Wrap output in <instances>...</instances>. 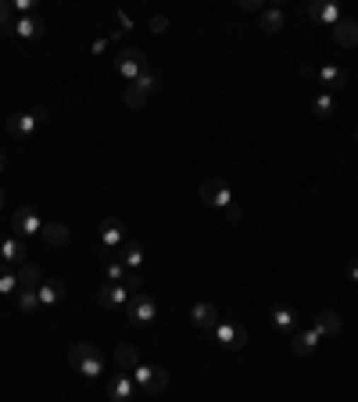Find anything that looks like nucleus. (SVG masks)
<instances>
[{"label": "nucleus", "mask_w": 358, "mask_h": 402, "mask_svg": "<svg viewBox=\"0 0 358 402\" xmlns=\"http://www.w3.org/2000/svg\"><path fill=\"white\" fill-rule=\"evenodd\" d=\"M165 29H168V18L165 15H154L151 18V33H165Z\"/></svg>", "instance_id": "f704fd0d"}, {"label": "nucleus", "mask_w": 358, "mask_h": 402, "mask_svg": "<svg viewBox=\"0 0 358 402\" xmlns=\"http://www.w3.org/2000/svg\"><path fill=\"white\" fill-rule=\"evenodd\" d=\"M36 295H40V306H57L65 298V280H43L40 287H36Z\"/></svg>", "instance_id": "f3484780"}, {"label": "nucleus", "mask_w": 358, "mask_h": 402, "mask_svg": "<svg viewBox=\"0 0 358 402\" xmlns=\"http://www.w3.org/2000/svg\"><path fill=\"white\" fill-rule=\"evenodd\" d=\"M126 316H129V323H137V327H147V323H154V316H158V306L151 302V295H147V291H140V295H133V298H129V306H126Z\"/></svg>", "instance_id": "0eeeda50"}, {"label": "nucleus", "mask_w": 358, "mask_h": 402, "mask_svg": "<svg viewBox=\"0 0 358 402\" xmlns=\"http://www.w3.org/2000/svg\"><path fill=\"white\" fill-rule=\"evenodd\" d=\"M347 277L358 284V259H351V266H347Z\"/></svg>", "instance_id": "4c0bfd02"}, {"label": "nucleus", "mask_w": 358, "mask_h": 402, "mask_svg": "<svg viewBox=\"0 0 358 402\" xmlns=\"http://www.w3.org/2000/svg\"><path fill=\"white\" fill-rule=\"evenodd\" d=\"M0 245H4V238H0Z\"/></svg>", "instance_id": "79ce46f5"}, {"label": "nucleus", "mask_w": 358, "mask_h": 402, "mask_svg": "<svg viewBox=\"0 0 358 402\" xmlns=\"http://www.w3.org/2000/svg\"><path fill=\"white\" fill-rule=\"evenodd\" d=\"M316 79H319V86H323L326 94L347 86V72H344L340 65H323V69H316Z\"/></svg>", "instance_id": "ddd939ff"}, {"label": "nucleus", "mask_w": 358, "mask_h": 402, "mask_svg": "<svg viewBox=\"0 0 358 402\" xmlns=\"http://www.w3.org/2000/svg\"><path fill=\"white\" fill-rule=\"evenodd\" d=\"M333 40H337L340 47H354V43H358V22H354V18H340V22L333 26Z\"/></svg>", "instance_id": "412c9836"}, {"label": "nucleus", "mask_w": 358, "mask_h": 402, "mask_svg": "<svg viewBox=\"0 0 358 402\" xmlns=\"http://www.w3.org/2000/svg\"><path fill=\"white\" fill-rule=\"evenodd\" d=\"M11 291H18V277L8 266H0V295H11Z\"/></svg>", "instance_id": "c756f323"}, {"label": "nucleus", "mask_w": 358, "mask_h": 402, "mask_svg": "<svg viewBox=\"0 0 358 402\" xmlns=\"http://www.w3.org/2000/svg\"><path fill=\"white\" fill-rule=\"evenodd\" d=\"M129 298H133V295H129L126 284H111V280H108L104 287H97V302H100L104 309H126Z\"/></svg>", "instance_id": "6e6552de"}, {"label": "nucleus", "mask_w": 358, "mask_h": 402, "mask_svg": "<svg viewBox=\"0 0 358 402\" xmlns=\"http://www.w3.org/2000/svg\"><path fill=\"white\" fill-rule=\"evenodd\" d=\"M340 327H344V323H340V316H337L333 309H323V313L316 316V330H319V337H323V334L333 337V334H340Z\"/></svg>", "instance_id": "a878e982"}, {"label": "nucleus", "mask_w": 358, "mask_h": 402, "mask_svg": "<svg viewBox=\"0 0 358 402\" xmlns=\"http://www.w3.org/2000/svg\"><path fill=\"white\" fill-rule=\"evenodd\" d=\"M115 252H118V262L129 266V269H140V266H144V248H140L137 241H126L122 248H115Z\"/></svg>", "instance_id": "b1692460"}, {"label": "nucleus", "mask_w": 358, "mask_h": 402, "mask_svg": "<svg viewBox=\"0 0 358 402\" xmlns=\"http://www.w3.org/2000/svg\"><path fill=\"white\" fill-rule=\"evenodd\" d=\"M316 345H319V330H316V327H312V330H301V327H297V330L290 334V349H294V356H312Z\"/></svg>", "instance_id": "2eb2a0df"}, {"label": "nucleus", "mask_w": 358, "mask_h": 402, "mask_svg": "<svg viewBox=\"0 0 358 402\" xmlns=\"http://www.w3.org/2000/svg\"><path fill=\"white\" fill-rule=\"evenodd\" d=\"M222 216H226L229 223H241V219H244V208H241V205H236V201H233L229 208H222Z\"/></svg>", "instance_id": "72a5a7b5"}, {"label": "nucleus", "mask_w": 358, "mask_h": 402, "mask_svg": "<svg viewBox=\"0 0 358 402\" xmlns=\"http://www.w3.org/2000/svg\"><path fill=\"white\" fill-rule=\"evenodd\" d=\"M115 363H118V370H122V374H133L137 367H140V352H137V345H118V349H115Z\"/></svg>", "instance_id": "6ab92c4d"}, {"label": "nucleus", "mask_w": 358, "mask_h": 402, "mask_svg": "<svg viewBox=\"0 0 358 402\" xmlns=\"http://www.w3.org/2000/svg\"><path fill=\"white\" fill-rule=\"evenodd\" d=\"M0 172H8V158H4V151H0Z\"/></svg>", "instance_id": "ea45409f"}, {"label": "nucleus", "mask_w": 358, "mask_h": 402, "mask_svg": "<svg viewBox=\"0 0 358 402\" xmlns=\"http://www.w3.org/2000/svg\"><path fill=\"white\" fill-rule=\"evenodd\" d=\"M115 72L122 76V79H137L140 72H147V62H144V54L137 50V47H126V50H118L115 54Z\"/></svg>", "instance_id": "39448f33"}, {"label": "nucleus", "mask_w": 358, "mask_h": 402, "mask_svg": "<svg viewBox=\"0 0 358 402\" xmlns=\"http://www.w3.org/2000/svg\"><path fill=\"white\" fill-rule=\"evenodd\" d=\"M272 327L279 330V334H294L297 330V313L294 309H287V306H279V309H272Z\"/></svg>", "instance_id": "5701e85b"}, {"label": "nucleus", "mask_w": 358, "mask_h": 402, "mask_svg": "<svg viewBox=\"0 0 358 402\" xmlns=\"http://www.w3.org/2000/svg\"><path fill=\"white\" fill-rule=\"evenodd\" d=\"M133 381H137V388L147 391V395H158V391L168 388V374H165V367H147V363H140V367L133 370Z\"/></svg>", "instance_id": "20e7f679"}, {"label": "nucleus", "mask_w": 358, "mask_h": 402, "mask_svg": "<svg viewBox=\"0 0 358 402\" xmlns=\"http://www.w3.org/2000/svg\"><path fill=\"white\" fill-rule=\"evenodd\" d=\"M100 245H104L108 252L126 245V223L118 219V216H108V219L100 223Z\"/></svg>", "instance_id": "9b49d317"}, {"label": "nucleus", "mask_w": 358, "mask_h": 402, "mask_svg": "<svg viewBox=\"0 0 358 402\" xmlns=\"http://www.w3.org/2000/svg\"><path fill=\"white\" fill-rule=\"evenodd\" d=\"M15 8H18L22 15H29V11H33V0H18V4H15Z\"/></svg>", "instance_id": "58836bf2"}, {"label": "nucleus", "mask_w": 358, "mask_h": 402, "mask_svg": "<svg viewBox=\"0 0 358 402\" xmlns=\"http://www.w3.org/2000/svg\"><path fill=\"white\" fill-rule=\"evenodd\" d=\"M354 140H358V133H354Z\"/></svg>", "instance_id": "37998d69"}, {"label": "nucleus", "mask_w": 358, "mask_h": 402, "mask_svg": "<svg viewBox=\"0 0 358 402\" xmlns=\"http://www.w3.org/2000/svg\"><path fill=\"white\" fill-rule=\"evenodd\" d=\"M212 334H215V341L222 345V349H244L248 345V327L233 323V320H219V327Z\"/></svg>", "instance_id": "423d86ee"}, {"label": "nucleus", "mask_w": 358, "mask_h": 402, "mask_svg": "<svg viewBox=\"0 0 358 402\" xmlns=\"http://www.w3.org/2000/svg\"><path fill=\"white\" fill-rule=\"evenodd\" d=\"M0 212H4V191H0Z\"/></svg>", "instance_id": "a19ab883"}, {"label": "nucleus", "mask_w": 358, "mask_h": 402, "mask_svg": "<svg viewBox=\"0 0 358 402\" xmlns=\"http://www.w3.org/2000/svg\"><path fill=\"white\" fill-rule=\"evenodd\" d=\"M241 8H244V11H258L262 4H258V0H241Z\"/></svg>", "instance_id": "e433bc0d"}, {"label": "nucleus", "mask_w": 358, "mask_h": 402, "mask_svg": "<svg viewBox=\"0 0 358 402\" xmlns=\"http://www.w3.org/2000/svg\"><path fill=\"white\" fill-rule=\"evenodd\" d=\"M11 33H18L22 40H40V36H43V22H40L36 15H22V18L11 26Z\"/></svg>", "instance_id": "aec40b11"}, {"label": "nucleus", "mask_w": 358, "mask_h": 402, "mask_svg": "<svg viewBox=\"0 0 358 402\" xmlns=\"http://www.w3.org/2000/svg\"><path fill=\"white\" fill-rule=\"evenodd\" d=\"M47 119V108H36V111H18V115H8V133L25 140L36 133V126Z\"/></svg>", "instance_id": "7ed1b4c3"}, {"label": "nucleus", "mask_w": 358, "mask_h": 402, "mask_svg": "<svg viewBox=\"0 0 358 402\" xmlns=\"http://www.w3.org/2000/svg\"><path fill=\"white\" fill-rule=\"evenodd\" d=\"M118 26H122V33H129L133 29V18L129 15H118Z\"/></svg>", "instance_id": "c9c22d12"}, {"label": "nucleus", "mask_w": 358, "mask_h": 402, "mask_svg": "<svg viewBox=\"0 0 358 402\" xmlns=\"http://www.w3.org/2000/svg\"><path fill=\"white\" fill-rule=\"evenodd\" d=\"M154 86H158L154 72H140V76H137V79H133V83L122 90V104H126V108H133V111H137V108H144Z\"/></svg>", "instance_id": "f03ea898"}, {"label": "nucleus", "mask_w": 358, "mask_h": 402, "mask_svg": "<svg viewBox=\"0 0 358 402\" xmlns=\"http://www.w3.org/2000/svg\"><path fill=\"white\" fill-rule=\"evenodd\" d=\"M201 201L215 205V208H229L233 205V191L226 180H204L201 184Z\"/></svg>", "instance_id": "1a4fd4ad"}, {"label": "nucleus", "mask_w": 358, "mask_h": 402, "mask_svg": "<svg viewBox=\"0 0 358 402\" xmlns=\"http://www.w3.org/2000/svg\"><path fill=\"white\" fill-rule=\"evenodd\" d=\"M15 277H18V291H36V287L43 284V273H40L36 262H22Z\"/></svg>", "instance_id": "a211bd4d"}, {"label": "nucleus", "mask_w": 358, "mask_h": 402, "mask_svg": "<svg viewBox=\"0 0 358 402\" xmlns=\"http://www.w3.org/2000/svg\"><path fill=\"white\" fill-rule=\"evenodd\" d=\"M11 230L18 238H29V234H43V219L33 212V208H15L11 212Z\"/></svg>", "instance_id": "9d476101"}, {"label": "nucleus", "mask_w": 358, "mask_h": 402, "mask_svg": "<svg viewBox=\"0 0 358 402\" xmlns=\"http://www.w3.org/2000/svg\"><path fill=\"white\" fill-rule=\"evenodd\" d=\"M11 26H15V4L0 0V33H11Z\"/></svg>", "instance_id": "cd10ccee"}, {"label": "nucleus", "mask_w": 358, "mask_h": 402, "mask_svg": "<svg viewBox=\"0 0 358 402\" xmlns=\"http://www.w3.org/2000/svg\"><path fill=\"white\" fill-rule=\"evenodd\" d=\"M18 309L22 313H36L40 309V295L36 291H18Z\"/></svg>", "instance_id": "7c9ffc66"}, {"label": "nucleus", "mask_w": 358, "mask_h": 402, "mask_svg": "<svg viewBox=\"0 0 358 402\" xmlns=\"http://www.w3.org/2000/svg\"><path fill=\"white\" fill-rule=\"evenodd\" d=\"M108 280H111V284H122V280H126V266L118 262V259L108 262Z\"/></svg>", "instance_id": "2f4dec72"}, {"label": "nucleus", "mask_w": 358, "mask_h": 402, "mask_svg": "<svg viewBox=\"0 0 358 402\" xmlns=\"http://www.w3.org/2000/svg\"><path fill=\"white\" fill-rule=\"evenodd\" d=\"M133 391H137L133 374H118V377H111V381H108V398H111V402H129V398H133Z\"/></svg>", "instance_id": "4468645a"}, {"label": "nucleus", "mask_w": 358, "mask_h": 402, "mask_svg": "<svg viewBox=\"0 0 358 402\" xmlns=\"http://www.w3.org/2000/svg\"><path fill=\"white\" fill-rule=\"evenodd\" d=\"M0 255H4L8 262H25L29 259V252H25V241L22 238H4V245H0Z\"/></svg>", "instance_id": "393cba45"}, {"label": "nucleus", "mask_w": 358, "mask_h": 402, "mask_svg": "<svg viewBox=\"0 0 358 402\" xmlns=\"http://www.w3.org/2000/svg\"><path fill=\"white\" fill-rule=\"evenodd\" d=\"M122 284L129 287V295H140V291H144V277H140L137 269H133V273H126V280H122Z\"/></svg>", "instance_id": "473e14b6"}, {"label": "nucleus", "mask_w": 358, "mask_h": 402, "mask_svg": "<svg viewBox=\"0 0 358 402\" xmlns=\"http://www.w3.org/2000/svg\"><path fill=\"white\" fill-rule=\"evenodd\" d=\"M190 320H194L197 330H208V334H212L222 316H219V306H215V302H197V306L190 309Z\"/></svg>", "instance_id": "f8f14e48"}, {"label": "nucleus", "mask_w": 358, "mask_h": 402, "mask_svg": "<svg viewBox=\"0 0 358 402\" xmlns=\"http://www.w3.org/2000/svg\"><path fill=\"white\" fill-rule=\"evenodd\" d=\"M308 18L312 22H323V26H337L340 22V8L337 4H326V0H312V4H308Z\"/></svg>", "instance_id": "dca6fc26"}, {"label": "nucleus", "mask_w": 358, "mask_h": 402, "mask_svg": "<svg viewBox=\"0 0 358 402\" xmlns=\"http://www.w3.org/2000/svg\"><path fill=\"white\" fill-rule=\"evenodd\" d=\"M312 108H316V115H323V119H326V115H333V111H337V101H333V94H326V90H323V94L316 97V104H312Z\"/></svg>", "instance_id": "c85d7f7f"}, {"label": "nucleus", "mask_w": 358, "mask_h": 402, "mask_svg": "<svg viewBox=\"0 0 358 402\" xmlns=\"http://www.w3.org/2000/svg\"><path fill=\"white\" fill-rule=\"evenodd\" d=\"M69 238H72V230L65 223H43V241L47 245L62 248V245H69Z\"/></svg>", "instance_id": "4be33fe9"}, {"label": "nucleus", "mask_w": 358, "mask_h": 402, "mask_svg": "<svg viewBox=\"0 0 358 402\" xmlns=\"http://www.w3.org/2000/svg\"><path fill=\"white\" fill-rule=\"evenodd\" d=\"M283 22H287V18H283V11H279V8H262L258 29H262V33H279V29H283Z\"/></svg>", "instance_id": "bb28decb"}, {"label": "nucleus", "mask_w": 358, "mask_h": 402, "mask_svg": "<svg viewBox=\"0 0 358 402\" xmlns=\"http://www.w3.org/2000/svg\"><path fill=\"white\" fill-rule=\"evenodd\" d=\"M69 363H72L83 377L104 374V356H100L97 345H90V341H76V345H72V349H69Z\"/></svg>", "instance_id": "f257e3e1"}]
</instances>
